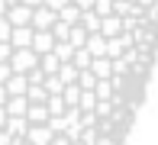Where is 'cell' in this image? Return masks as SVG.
<instances>
[{
  "label": "cell",
  "mask_w": 158,
  "mask_h": 145,
  "mask_svg": "<svg viewBox=\"0 0 158 145\" xmlns=\"http://www.w3.org/2000/svg\"><path fill=\"white\" fill-rule=\"evenodd\" d=\"M110 64H113V74H126V71H129V61H126L123 55H119V58H110Z\"/></svg>",
  "instance_id": "19"
},
{
  "label": "cell",
  "mask_w": 158,
  "mask_h": 145,
  "mask_svg": "<svg viewBox=\"0 0 158 145\" xmlns=\"http://www.w3.org/2000/svg\"><path fill=\"white\" fill-rule=\"evenodd\" d=\"M10 19H6V16H0V42H10Z\"/></svg>",
  "instance_id": "20"
},
{
  "label": "cell",
  "mask_w": 158,
  "mask_h": 145,
  "mask_svg": "<svg viewBox=\"0 0 158 145\" xmlns=\"http://www.w3.org/2000/svg\"><path fill=\"white\" fill-rule=\"evenodd\" d=\"M3 16L10 19V26H29L32 6H26V3H10V6H6V13H3Z\"/></svg>",
  "instance_id": "3"
},
{
  "label": "cell",
  "mask_w": 158,
  "mask_h": 145,
  "mask_svg": "<svg viewBox=\"0 0 158 145\" xmlns=\"http://www.w3.org/2000/svg\"><path fill=\"white\" fill-rule=\"evenodd\" d=\"M13 74V68H10V61H0V84H6V77Z\"/></svg>",
  "instance_id": "22"
},
{
  "label": "cell",
  "mask_w": 158,
  "mask_h": 145,
  "mask_svg": "<svg viewBox=\"0 0 158 145\" xmlns=\"http://www.w3.org/2000/svg\"><path fill=\"white\" fill-rule=\"evenodd\" d=\"M6 61H10V68H13V71H19V74H26V71H32L35 64H39V55H35L32 48H13Z\"/></svg>",
  "instance_id": "1"
},
{
  "label": "cell",
  "mask_w": 158,
  "mask_h": 145,
  "mask_svg": "<svg viewBox=\"0 0 158 145\" xmlns=\"http://www.w3.org/2000/svg\"><path fill=\"white\" fill-rule=\"evenodd\" d=\"M3 129L10 132V139H13V135H26L29 119H26V116H6V119H3Z\"/></svg>",
  "instance_id": "7"
},
{
  "label": "cell",
  "mask_w": 158,
  "mask_h": 145,
  "mask_svg": "<svg viewBox=\"0 0 158 145\" xmlns=\"http://www.w3.org/2000/svg\"><path fill=\"white\" fill-rule=\"evenodd\" d=\"M10 3H19V0H6V6H10Z\"/></svg>",
  "instance_id": "31"
},
{
  "label": "cell",
  "mask_w": 158,
  "mask_h": 145,
  "mask_svg": "<svg viewBox=\"0 0 158 145\" xmlns=\"http://www.w3.org/2000/svg\"><path fill=\"white\" fill-rule=\"evenodd\" d=\"M52 23H55V10H48L45 3L32 6V16H29V26L32 29H48Z\"/></svg>",
  "instance_id": "4"
},
{
  "label": "cell",
  "mask_w": 158,
  "mask_h": 145,
  "mask_svg": "<svg viewBox=\"0 0 158 145\" xmlns=\"http://www.w3.org/2000/svg\"><path fill=\"white\" fill-rule=\"evenodd\" d=\"M55 16H58L61 23H77V19H81V10H77V6H74V3L68 0V3H64L58 13H55Z\"/></svg>",
  "instance_id": "13"
},
{
  "label": "cell",
  "mask_w": 158,
  "mask_h": 145,
  "mask_svg": "<svg viewBox=\"0 0 158 145\" xmlns=\"http://www.w3.org/2000/svg\"><path fill=\"white\" fill-rule=\"evenodd\" d=\"M103 45H106V39H103L100 32H87V42H84V48H87L94 58H97V55H103Z\"/></svg>",
  "instance_id": "11"
},
{
  "label": "cell",
  "mask_w": 158,
  "mask_h": 145,
  "mask_svg": "<svg viewBox=\"0 0 158 145\" xmlns=\"http://www.w3.org/2000/svg\"><path fill=\"white\" fill-rule=\"evenodd\" d=\"M10 52H13L10 42H0V61H6V58H10Z\"/></svg>",
  "instance_id": "24"
},
{
  "label": "cell",
  "mask_w": 158,
  "mask_h": 145,
  "mask_svg": "<svg viewBox=\"0 0 158 145\" xmlns=\"http://www.w3.org/2000/svg\"><path fill=\"white\" fill-rule=\"evenodd\" d=\"M0 145H10V132H6L3 126H0Z\"/></svg>",
  "instance_id": "26"
},
{
  "label": "cell",
  "mask_w": 158,
  "mask_h": 145,
  "mask_svg": "<svg viewBox=\"0 0 158 145\" xmlns=\"http://www.w3.org/2000/svg\"><path fill=\"white\" fill-rule=\"evenodd\" d=\"M77 23L87 29V32H97V29H100V16L94 10H81V19H77Z\"/></svg>",
  "instance_id": "15"
},
{
  "label": "cell",
  "mask_w": 158,
  "mask_h": 145,
  "mask_svg": "<svg viewBox=\"0 0 158 145\" xmlns=\"http://www.w3.org/2000/svg\"><path fill=\"white\" fill-rule=\"evenodd\" d=\"M42 87H45L48 93H61V90H64V81H61L58 74H45V81H42Z\"/></svg>",
  "instance_id": "18"
},
{
  "label": "cell",
  "mask_w": 158,
  "mask_h": 145,
  "mask_svg": "<svg viewBox=\"0 0 158 145\" xmlns=\"http://www.w3.org/2000/svg\"><path fill=\"white\" fill-rule=\"evenodd\" d=\"M90 71H94V77H110L113 74V64H110L106 55H97V58H90Z\"/></svg>",
  "instance_id": "9"
},
{
  "label": "cell",
  "mask_w": 158,
  "mask_h": 145,
  "mask_svg": "<svg viewBox=\"0 0 158 145\" xmlns=\"http://www.w3.org/2000/svg\"><path fill=\"white\" fill-rule=\"evenodd\" d=\"M52 135L55 132L45 126V122H29V129H26V142H29V145H48Z\"/></svg>",
  "instance_id": "2"
},
{
  "label": "cell",
  "mask_w": 158,
  "mask_h": 145,
  "mask_svg": "<svg viewBox=\"0 0 158 145\" xmlns=\"http://www.w3.org/2000/svg\"><path fill=\"white\" fill-rule=\"evenodd\" d=\"M26 106H29L26 93H13V97H6L3 110H6V116H23V113H26Z\"/></svg>",
  "instance_id": "6"
},
{
  "label": "cell",
  "mask_w": 158,
  "mask_h": 145,
  "mask_svg": "<svg viewBox=\"0 0 158 145\" xmlns=\"http://www.w3.org/2000/svg\"><path fill=\"white\" fill-rule=\"evenodd\" d=\"M90 58H94V55L81 45V48H74V55H71V64H74L77 71H81V68H90Z\"/></svg>",
  "instance_id": "16"
},
{
  "label": "cell",
  "mask_w": 158,
  "mask_h": 145,
  "mask_svg": "<svg viewBox=\"0 0 158 145\" xmlns=\"http://www.w3.org/2000/svg\"><path fill=\"white\" fill-rule=\"evenodd\" d=\"M23 116H26L29 122H45V119H48V110H45V103H29Z\"/></svg>",
  "instance_id": "12"
},
{
  "label": "cell",
  "mask_w": 158,
  "mask_h": 145,
  "mask_svg": "<svg viewBox=\"0 0 158 145\" xmlns=\"http://www.w3.org/2000/svg\"><path fill=\"white\" fill-rule=\"evenodd\" d=\"M45 97H48V90L42 84H26V100L29 103H45Z\"/></svg>",
  "instance_id": "14"
},
{
  "label": "cell",
  "mask_w": 158,
  "mask_h": 145,
  "mask_svg": "<svg viewBox=\"0 0 158 145\" xmlns=\"http://www.w3.org/2000/svg\"><path fill=\"white\" fill-rule=\"evenodd\" d=\"M3 119H6V110H3V106H0V126H3Z\"/></svg>",
  "instance_id": "29"
},
{
  "label": "cell",
  "mask_w": 158,
  "mask_h": 145,
  "mask_svg": "<svg viewBox=\"0 0 158 145\" xmlns=\"http://www.w3.org/2000/svg\"><path fill=\"white\" fill-rule=\"evenodd\" d=\"M42 3H45V6H48V10H55V13H58V10H61V6H64V3H68V0H42Z\"/></svg>",
  "instance_id": "23"
},
{
  "label": "cell",
  "mask_w": 158,
  "mask_h": 145,
  "mask_svg": "<svg viewBox=\"0 0 158 145\" xmlns=\"http://www.w3.org/2000/svg\"><path fill=\"white\" fill-rule=\"evenodd\" d=\"M71 3H74L77 10H90V6H94V0H71Z\"/></svg>",
  "instance_id": "25"
},
{
  "label": "cell",
  "mask_w": 158,
  "mask_h": 145,
  "mask_svg": "<svg viewBox=\"0 0 158 145\" xmlns=\"http://www.w3.org/2000/svg\"><path fill=\"white\" fill-rule=\"evenodd\" d=\"M19 3H26V6H39L42 0H19Z\"/></svg>",
  "instance_id": "28"
},
{
  "label": "cell",
  "mask_w": 158,
  "mask_h": 145,
  "mask_svg": "<svg viewBox=\"0 0 158 145\" xmlns=\"http://www.w3.org/2000/svg\"><path fill=\"white\" fill-rule=\"evenodd\" d=\"M3 13H6V0H0V16H3Z\"/></svg>",
  "instance_id": "30"
},
{
  "label": "cell",
  "mask_w": 158,
  "mask_h": 145,
  "mask_svg": "<svg viewBox=\"0 0 158 145\" xmlns=\"http://www.w3.org/2000/svg\"><path fill=\"white\" fill-rule=\"evenodd\" d=\"M52 52L58 55V61H71V55H74V45L64 39V42H55V45H52Z\"/></svg>",
  "instance_id": "17"
},
{
  "label": "cell",
  "mask_w": 158,
  "mask_h": 145,
  "mask_svg": "<svg viewBox=\"0 0 158 145\" xmlns=\"http://www.w3.org/2000/svg\"><path fill=\"white\" fill-rule=\"evenodd\" d=\"M26 84H29V81H26V74H19V71H13V74L10 77H6V97H13V93H26Z\"/></svg>",
  "instance_id": "8"
},
{
  "label": "cell",
  "mask_w": 158,
  "mask_h": 145,
  "mask_svg": "<svg viewBox=\"0 0 158 145\" xmlns=\"http://www.w3.org/2000/svg\"><path fill=\"white\" fill-rule=\"evenodd\" d=\"M32 42V26H13L10 29V45L13 48H29Z\"/></svg>",
  "instance_id": "5"
},
{
  "label": "cell",
  "mask_w": 158,
  "mask_h": 145,
  "mask_svg": "<svg viewBox=\"0 0 158 145\" xmlns=\"http://www.w3.org/2000/svg\"><path fill=\"white\" fill-rule=\"evenodd\" d=\"M3 103H6V87L0 84V106H3Z\"/></svg>",
  "instance_id": "27"
},
{
  "label": "cell",
  "mask_w": 158,
  "mask_h": 145,
  "mask_svg": "<svg viewBox=\"0 0 158 145\" xmlns=\"http://www.w3.org/2000/svg\"><path fill=\"white\" fill-rule=\"evenodd\" d=\"M97 145H119V142L113 139L110 132H97Z\"/></svg>",
  "instance_id": "21"
},
{
  "label": "cell",
  "mask_w": 158,
  "mask_h": 145,
  "mask_svg": "<svg viewBox=\"0 0 158 145\" xmlns=\"http://www.w3.org/2000/svg\"><path fill=\"white\" fill-rule=\"evenodd\" d=\"M58 55H55V52H42L39 55V71H42V74H55V71H58Z\"/></svg>",
  "instance_id": "10"
}]
</instances>
